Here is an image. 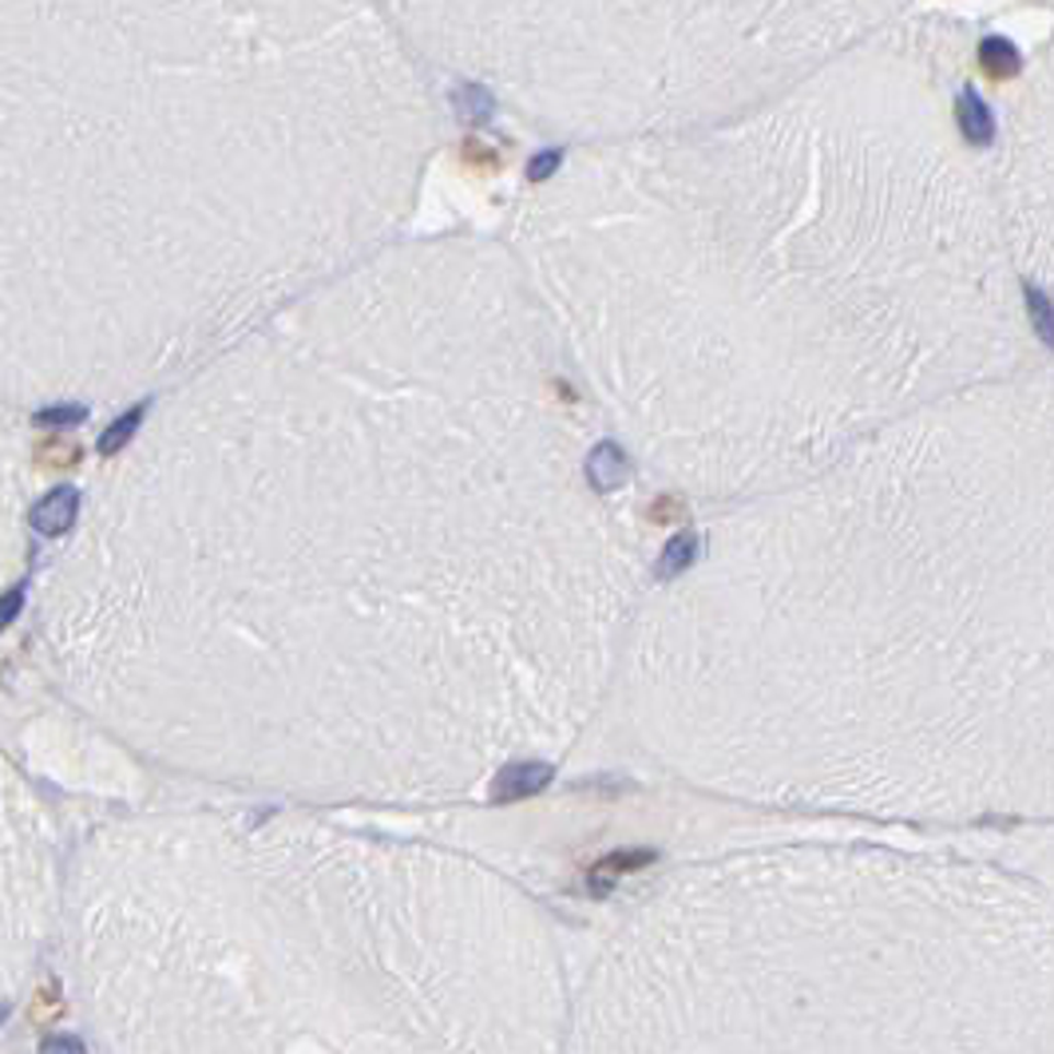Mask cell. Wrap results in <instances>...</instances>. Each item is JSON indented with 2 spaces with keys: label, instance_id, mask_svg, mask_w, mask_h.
Instances as JSON below:
<instances>
[{
  "label": "cell",
  "instance_id": "7a4b0ae2",
  "mask_svg": "<svg viewBox=\"0 0 1054 1054\" xmlns=\"http://www.w3.org/2000/svg\"><path fill=\"white\" fill-rule=\"evenodd\" d=\"M104 1054H563L571 979L531 920L460 904L389 943L83 951Z\"/></svg>",
  "mask_w": 1054,
  "mask_h": 1054
},
{
  "label": "cell",
  "instance_id": "ba28073f",
  "mask_svg": "<svg viewBox=\"0 0 1054 1054\" xmlns=\"http://www.w3.org/2000/svg\"><path fill=\"white\" fill-rule=\"evenodd\" d=\"M694 555H698V536H694V531H678L658 555V580H674L678 571L690 568Z\"/></svg>",
  "mask_w": 1054,
  "mask_h": 1054
},
{
  "label": "cell",
  "instance_id": "4fadbf2b",
  "mask_svg": "<svg viewBox=\"0 0 1054 1054\" xmlns=\"http://www.w3.org/2000/svg\"><path fill=\"white\" fill-rule=\"evenodd\" d=\"M83 409L80 404H56V409H44V413H36V424L41 428H72V424L83 421Z\"/></svg>",
  "mask_w": 1054,
  "mask_h": 1054
},
{
  "label": "cell",
  "instance_id": "9a60e30c",
  "mask_svg": "<svg viewBox=\"0 0 1054 1054\" xmlns=\"http://www.w3.org/2000/svg\"><path fill=\"white\" fill-rule=\"evenodd\" d=\"M559 163H563V151H555V147H551V151H539V156L531 159V167H527V179H531V183H543V179L555 175Z\"/></svg>",
  "mask_w": 1054,
  "mask_h": 1054
},
{
  "label": "cell",
  "instance_id": "277c9868",
  "mask_svg": "<svg viewBox=\"0 0 1054 1054\" xmlns=\"http://www.w3.org/2000/svg\"><path fill=\"white\" fill-rule=\"evenodd\" d=\"M548 781H551V765H543V761L507 765L504 774L496 777V786H492V797H496V801H516V797H527V793H536V789H543Z\"/></svg>",
  "mask_w": 1054,
  "mask_h": 1054
},
{
  "label": "cell",
  "instance_id": "8992f818",
  "mask_svg": "<svg viewBox=\"0 0 1054 1054\" xmlns=\"http://www.w3.org/2000/svg\"><path fill=\"white\" fill-rule=\"evenodd\" d=\"M955 112H960V131L967 135V144H972V147H987V144H992V135H995L992 107L983 104L975 88H963V92H960V104H955Z\"/></svg>",
  "mask_w": 1054,
  "mask_h": 1054
},
{
  "label": "cell",
  "instance_id": "8fae6325",
  "mask_svg": "<svg viewBox=\"0 0 1054 1054\" xmlns=\"http://www.w3.org/2000/svg\"><path fill=\"white\" fill-rule=\"evenodd\" d=\"M1023 294H1027V306H1031V321H1034V333L1043 337L1046 345H1054V301L1046 298L1039 286H1031L1027 282L1023 286Z\"/></svg>",
  "mask_w": 1054,
  "mask_h": 1054
},
{
  "label": "cell",
  "instance_id": "2e32d148",
  "mask_svg": "<svg viewBox=\"0 0 1054 1054\" xmlns=\"http://www.w3.org/2000/svg\"><path fill=\"white\" fill-rule=\"evenodd\" d=\"M465 163L476 167V171H496L500 159H496V151H492V147H484V144H476V139H468V144H465Z\"/></svg>",
  "mask_w": 1054,
  "mask_h": 1054
},
{
  "label": "cell",
  "instance_id": "52a82bcc",
  "mask_svg": "<svg viewBox=\"0 0 1054 1054\" xmlns=\"http://www.w3.org/2000/svg\"><path fill=\"white\" fill-rule=\"evenodd\" d=\"M979 68L992 76V80H1011V76H1019L1023 60H1019V48H1015L1011 41L987 36V41L979 44Z\"/></svg>",
  "mask_w": 1054,
  "mask_h": 1054
},
{
  "label": "cell",
  "instance_id": "3957f363",
  "mask_svg": "<svg viewBox=\"0 0 1054 1054\" xmlns=\"http://www.w3.org/2000/svg\"><path fill=\"white\" fill-rule=\"evenodd\" d=\"M76 512H80V492L72 484H60L32 507V527H36V536H64L76 524Z\"/></svg>",
  "mask_w": 1054,
  "mask_h": 1054
},
{
  "label": "cell",
  "instance_id": "30bf717a",
  "mask_svg": "<svg viewBox=\"0 0 1054 1054\" xmlns=\"http://www.w3.org/2000/svg\"><path fill=\"white\" fill-rule=\"evenodd\" d=\"M144 409H147V401H139V404H131L124 416H115L112 424L104 428V436H100V452L104 456H115L119 448L127 445L135 436V428H139V421H144Z\"/></svg>",
  "mask_w": 1054,
  "mask_h": 1054
},
{
  "label": "cell",
  "instance_id": "5bb4252c",
  "mask_svg": "<svg viewBox=\"0 0 1054 1054\" xmlns=\"http://www.w3.org/2000/svg\"><path fill=\"white\" fill-rule=\"evenodd\" d=\"M24 595H28V583H16V587H9L4 595H0V631L16 622V615H21V607H24Z\"/></svg>",
  "mask_w": 1054,
  "mask_h": 1054
},
{
  "label": "cell",
  "instance_id": "6da1fadb",
  "mask_svg": "<svg viewBox=\"0 0 1054 1054\" xmlns=\"http://www.w3.org/2000/svg\"><path fill=\"white\" fill-rule=\"evenodd\" d=\"M563 1054H1054V908L877 869L702 880L571 987Z\"/></svg>",
  "mask_w": 1054,
  "mask_h": 1054
},
{
  "label": "cell",
  "instance_id": "9c48e42d",
  "mask_svg": "<svg viewBox=\"0 0 1054 1054\" xmlns=\"http://www.w3.org/2000/svg\"><path fill=\"white\" fill-rule=\"evenodd\" d=\"M83 448L76 445V440H60V436H48V440H41V448H36V465L44 468V472H68V468L80 465Z\"/></svg>",
  "mask_w": 1054,
  "mask_h": 1054
},
{
  "label": "cell",
  "instance_id": "5b68a950",
  "mask_svg": "<svg viewBox=\"0 0 1054 1054\" xmlns=\"http://www.w3.org/2000/svg\"><path fill=\"white\" fill-rule=\"evenodd\" d=\"M627 472H631L627 452H622L615 440H603V445L587 456V480L595 492H615V488L627 480Z\"/></svg>",
  "mask_w": 1054,
  "mask_h": 1054
},
{
  "label": "cell",
  "instance_id": "e0dca14e",
  "mask_svg": "<svg viewBox=\"0 0 1054 1054\" xmlns=\"http://www.w3.org/2000/svg\"><path fill=\"white\" fill-rule=\"evenodd\" d=\"M683 516V500H671V496H662V500H654V507H651V524H674V519Z\"/></svg>",
  "mask_w": 1054,
  "mask_h": 1054
},
{
  "label": "cell",
  "instance_id": "7c38bea8",
  "mask_svg": "<svg viewBox=\"0 0 1054 1054\" xmlns=\"http://www.w3.org/2000/svg\"><path fill=\"white\" fill-rule=\"evenodd\" d=\"M452 104L465 124H484L488 115H492V95H488L484 88H460V92L452 95Z\"/></svg>",
  "mask_w": 1054,
  "mask_h": 1054
}]
</instances>
